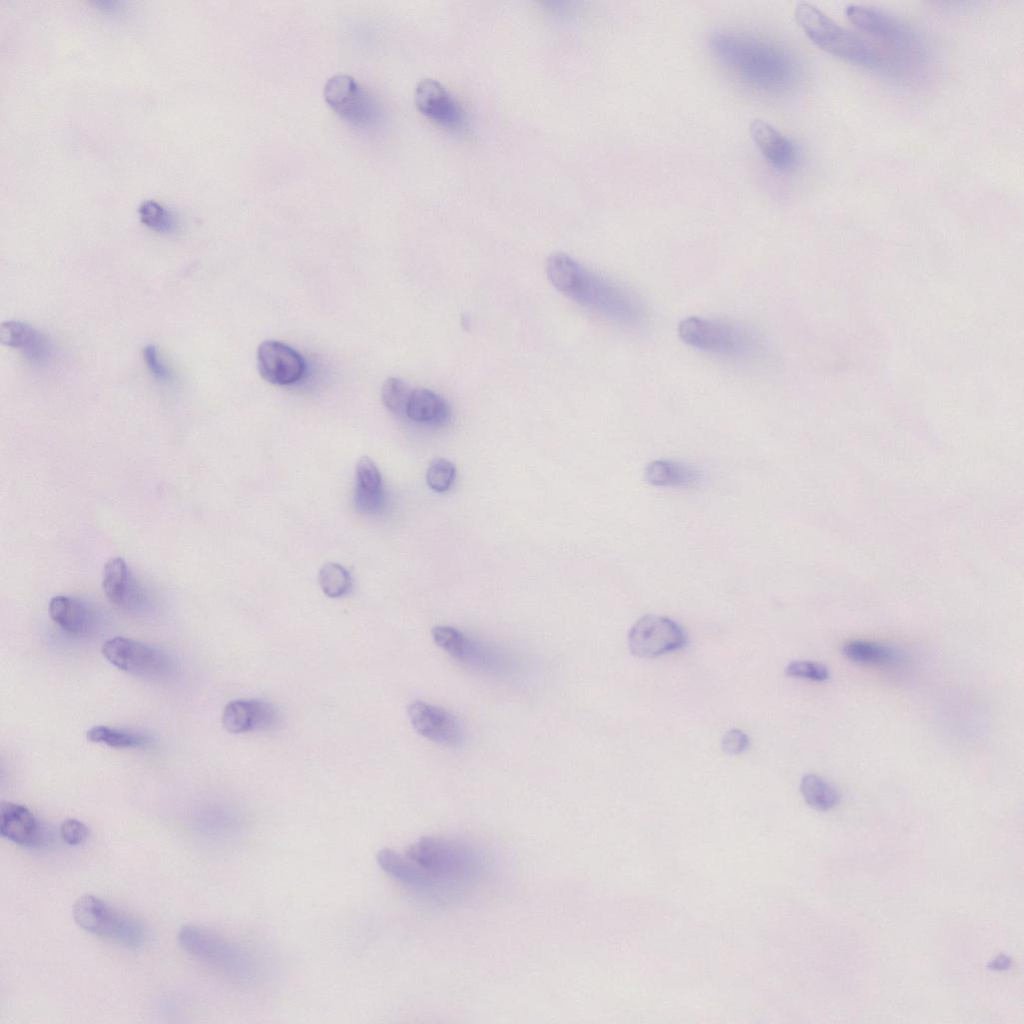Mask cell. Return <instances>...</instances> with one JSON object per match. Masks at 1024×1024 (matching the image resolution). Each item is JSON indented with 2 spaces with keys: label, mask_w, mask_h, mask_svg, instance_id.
<instances>
[{
  "label": "cell",
  "mask_w": 1024,
  "mask_h": 1024,
  "mask_svg": "<svg viewBox=\"0 0 1024 1024\" xmlns=\"http://www.w3.org/2000/svg\"><path fill=\"white\" fill-rule=\"evenodd\" d=\"M381 869L414 892L437 903H452L471 894L486 874L482 852L462 839L426 836L404 854L382 849Z\"/></svg>",
  "instance_id": "cell-1"
},
{
  "label": "cell",
  "mask_w": 1024,
  "mask_h": 1024,
  "mask_svg": "<svg viewBox=\"0 0 1024 1024\" xmlns=\"http://www.w3.org/2000/svg\"><path fill=\"white\" fill-rule=\"evenodd\" d=\"M710 50L718 63L742 85L758 93L781 95L800 79V67L788 49L751 33L717 31Z\"/></svg>",
  "instance_id": "cell-2"
},
{
  "label": "cell",
  "mask_w": 1024,
  "mask_h": 1024,
  "mask_svg": "<svg viewBox=\"0 0 1024 1024\" xmlns=\"http://www.w3.org/2000/svg\"><path fill=\"white\" fill-rule=\"evenodd\" d=\"M545 272L559 292L584 307L624 324L642 319V306L634 296L565 253L551 254Z\"/></svg>",
  "instance_id": "cell-3"
},
{
  "label": "cell",
  "mask_w": 1024,
  "mask_h": 1024,
  "mask_svg": "<svg viewBox=\"0 0 1024 1024\" xmlns=\"http://www.w3.org/2000/svg\"><path fill=\"white\" fill-rule=\"evenodd\" d=\"M794 17L806 36L821 50L866 69L892 71L880 49L839 25L815 5L805 1L797 3Z\"/></svg>",
  "instance_id": "cell-4"
},
{
  "label": "cell",
  "mask_w": 1024,
  "mask_h": 1024,
  "mask_svg": "<svg viewBox=\"0 0 1024 1024\" xmlns=\"http://www.w3.org/2000/svg\"><path fill=\"white\" fill-rule=\"evenodd\" d=\"M678 335L695 349L738 361L755 360L763 351L753 331L732 321L690 316L680 321Z\"/></svg>",
  "instance_id": "cell-5"
},
{
  "label": "cell",
  "mask_w": 1024,
  "mask_h": 1024,
  "mask_svg": "<svg viewBox=\"0 0 1024 1024\" xmlns=\"http://www.w3.org/2000/svg\"><path fill=\"white\" fill-rule=\"evenodd\" d=\"M845 16L857 29L873 40L872 43L877 48L880 45V48L886 49L888 58L893 56L897 71L903 66L922 61L924 48L917 33L896 16L877 7L861 4L848 5L845 8Z\"/></svg>",
  "instance_id": "cell-6"
},
{
  "label": "cell",
  "mask_w": 1024,
  "mask_h": 1024,
  "mask_svg": "<svg viewBox=\"0 0 1024 1024\" xmlns=\"http://www.w3.org/2000/svg\"><path fill=\"white\" fill-rule=\"evenodd\" d=\"M178 943L193 958L241 981H254L258 964L242 946L197 925L188 924L178 932Z\"/></svg>",
  "instance_id": "cell-7"
},
{
  "label": "cell",
  "mask_w": 1024,
  "mask_h": 1024,
  "mask_svg": "<svg viewBox=\"0 0 1024 1024\" xmlns=\"http://www.w3.org/2000/svg\"><path fill=\"white\" fill-rule=\"evenodd\" d=\"M73 919L83 930L129 948L142 946L146 939L143 925L94 895H82L72 908Z\"/></svg>",
  "instance_id": "cell-8"
},
{
  "label": "cell",
  "mask_w": 1024,
  "mask_h": 1024,
  "mask_svg": "<svg viewBox=\"0 0 1024 1024\" xmlns=\"http://www.w3.org/2000/svg\"><path fill=\"white\" fill-rule=\"evenodd\" d=\"M101 651L118 669L142 678L167 677L175 668L173 659L167 653L131 638H110L104 642Z\"/></svg>",
  "instance_id": "cell-9"
},
{
  "label": "cell",
  "mask_w": 1024,
  "mask_h": 1024,
  "mask_svg": "<svg viewBox=\"0 0 1024 1024\" xmlns=\"http://www.w3.org/2000/svg\"><path fill=\"white\" fill-rule=\"evenodd\" d=\"M431 633L437 646L465 665L495 674L505 673L511 668L510 660L503 651L475 640L457 628L439 625Z\"/></svg>",
  "instance_id": "cell-10"
},
{
  "label": "cell",
  "mask_w": 1024,
  "mask_h": 1024,
  "mask_svg": "<svg viewBox=\"0 0 1024 1024\" xmlns=\"http://www.w3.org/2000/svg\"><path fill=\"white\" fill-rule=\"evenodd\" d=\"M323 93L328 105L355 126H371L379 119L380 110L375 99L350 75L331 76L324 85Z\"/></svg>",
  "instance_id": "cell-11"
},
{
  "label": "cell",
  "mask_w": 1024,
  "mask_h": 1024,
  "mask_svg": "<svg viewBox=\"0 0 1024 1024\" xmlns=\"http://www.w3.org/2000/svg\"><path fill=\"white\" fill-rule=\"evenodd\" d=\"M687 634L674 620L659 615H645L638 619L628 634L631 653L639 658H656L682 649Z\"/></svg>",
  "instance_id": "cell-12"
},
{
  "label": "cell",
  "mask_w": 1024,
  "mask_h": 1024,
  "mask_svg": "<svg viewBox=\"0 0 1024 1024\" xmlns=\"http://www.w3.org/2000/svg\"><path fill=\"white\" fill-rule=\"evenodd\" d=\"M414 730L422 737L449 747L463 744L462 722L448 710L423 701L412 702L407 709Z\"/></svg>",
  "instance_id": "cell-13"
},
{
  "label": "cell",
  "mask_w": 1024,
  "mask_h": 1024,
  "mask_svg": "<svg viewBox=\"0 0 1024 1024\" xmlns=\"http://www.w3.org/2000/svg\"><path fill=\"white\" fill-rule=\"evenodd\" d=\"M417 109L429 119L453 130L465 126V113L451 92L437 79L423 78L416 84Z\"/></svg>",
  "instance_id": "cell-14"
},
{
  "label": "cell",
  "mask_w": 1024,
  "mask_h": 1024,
  "mask_svg": "<svg viewBox=\"0 0 1024 1024\" xmlns=\"http://www.w3.org/2000/svg\"><path fill=\"white\" fill-rule=\"evenodd\" d=\"M102 588L111 603L129 613L144 612L149 599L122 557H113L103 569Z\"/></svg>",
  "instance_id": "cell-15"
},
{
  "label": "cell",
  "mask_w": 1024,
  "mask_h": 1024,
  "mask_svg": "<svg viewBox=\"0 0 1024 1024\" xmlns=\"http://www.w3.org/2000/svg\"><path fill=\"white\" fill-rule=\"evenodd\" d=\"M257 365L264 380L281 386L298 382L306 370L305 361L297 351L274 340H267L259 345Z\"/></svg>",
  "instance_id": "cell-16"
},
{
  "label": "cell",
  "mask_w": 1024,
  "mask_h": 1024,
  "mask_svg": "<svg viewBox=\"0 0 1024 1024\" xmlns=\"http://www.w3.org/2000/svg\"><path fill=\"white\" fill-rule=\"evenodd\" d=\"M749 132L762 156L774 169L790 171L797 165L798 146L774 126L756 118L750 122Z\"/></svg>",
  "instance_id": "cell-17"
},
{
  "label": "cell",
  "mask_w": 1024,
  "mask_h": 1024,
  "mask_svg": "<svg viewBox=\"0 0 1024 1024\" xmlns=\"http://www.w3.org/2000/svg\"><path fill=\"white\" fill-rule=\"evenodd\" d=\"M222 724L230 733H245L273 727L278 720L277 711L262 700L238 699L226 704Z\"/></svg>",
  "instance_id": "cell-18"
},
{
  "label": "cell",
  "mask_w": 1024,
  "mask_h": 1024,
  "mask_svg": "<svg viewBox=\"0 0 1024 1024\" xmlns=\"http://www.w3.org/2000/svg\"><path fill=\"white\" fill-rule=\"evenodd\" d=\"M0 340L3 345L20 351L32 364L44 365L52 358L53 346L50 339L26 322H3L0 327Z\"/></svg>",
  "instance_id": "cell-19"
},
{
  "label": "cell",
  "mask_w": 1024,
  "mask_h": 1024,
  "mask_svg": "<svg viewBox=\"0 0 1024 1024\" xmlns=\"http://www.w3.org/2000/svg\"><path fill=\"white\" fill-rule=\"evenodd\" d=\"M0 834L25 847H34L42 841L40 826L33 813L25 806L13 802H2L0 805Z\"/></svg>",
  "instance_id": "cell-20"
},
{
  "label": "cell",
  "mask_w": 1024,
  "mask_h": 1024,
  "mask_svg": "<svg viewBox=\"0 0 1024 1024\" xmlns=\"http://www.w3.org/2000/svg\"><path fill=\"white\" fill-rule=\"evenodd\" d=\"M51 619L69 634H87L94 624V614L83 601L69 596H55L49 602Z\"/></svg>",
  "instance_id": "cell-21"
},
{
  "label": "cell",
  "mask_w": 1024,
  "mask_h": 1024,
  "mask_svg": "<svg viewBox=\"0 0 1024 1024\" xmlns=\"http://www.w3.org/2000/svg\"><path fill=\"white\" fill-rule=\"evenodd\" d=\"M410 420L440 425L446 423L451 416L448 402L439 394L425 388L412 389L406 414Z\"/></svg>",
  "instance_id": "cell-22"
},
{
  "label": "cell",
  "mask_w": 1024,
  "mask_h": 1024,
  "mask_svg": "<svg viewBox=\"0 0 1024 1024\" xmlns=\"http://www.w3.org/2000/svg\"><path fill=\"white\" fill-rule=\"evenodd\" d=\"M644 479L653 486L685 487L696 483L699 479V474L693 467L687 464L659 459L650 462L646 466Z\"/></svg>",
  "instance_id": "cell-23"
},
{
  "label": "cell",
  "mask_w": 1024,
  "mask_h": 1024,
  "mask_svg": "<svg viewBox=\"0 0 1024 1024\" xmlns=\"http://www.w3.org/2000/svg\"><path fill=\"white\" fill-rule=\"evenodd\" d=\"M842 653L849 661L861 665H891L902 659V654L893 647L864 640L845 643Z\"/></svg>",
  "instance_id": "cell-24"
},
{
  "label": "cell",
  "mask_w": 1024,
  "mask_h": 1024,
  "mask_svg": "<svg viewBox=\"0 0 1024 1024\" xmlns=\"http://www.w3.org/2000/svg\"><path fill=\"white\" fill-rule=\"evenodd\" d=\"M800 791L805 802L820 811L834 808L840 800L838 790L831 783L812 773L802 777Z\"/></svg>",
  "instance_id": "cell-25"
},
{
  "label": "cell",
  "mask_w": 1024,
  "mask_h": 1024,
  "mask_svg": "<svg viewBox=\"0 0 1024 1024\" xmlns=\"http://www.w3.org/2000/svg\"><path fill=\"white\" fill-rule=\"evenodd\" d=\"M87 740L105 744L114 748H138L147 746L151 739L145 734L126 731L104 725L90 728L86 733Z\"/></svg>",
  "instance_id": "cell-26"
},
{
  "label": "cell",
  "mask_w": 1024,
  "mask_h": 1024,
  "mask_svg": "<svg viewBox=\"0 0 1024 1024\" xmlns=\"http://www.w3.org/2000/svg\"><path fill=\"white\" fill-rule=\"evenodd\" d=\"M318 582L324 594L330 598L344 596L352 585L348 570L335 562L325 563L320 568Z\"/></svg>",
  "instance_id": "cell-27"
},
{
  "label": "cell",
  "mask_w": 1024,
  "mask_h": 1024,
  "mask_svg": "<svg viewBox=\"0 0 1024 1024\" xmlns=\"http://www.w3.org/2000/svg\"><path fill=\"white\" fill-rule=\"evenodd\" d=\"M140 221L149 229L159 233H172L177 229L173 213L154 200H146L138 209Z\"/></svg>",
  "instance_id": "cell-28"
},
{
  "label": "cell",
  "mask_w": 1024,
  "mask_h": 1024,
  "mask_svg": "<svg viewBox=\"0 0 1024 1024\" xmlns=\"http://www.w3.org/2000/svg\"><path fill=\"white\" fill-rule=\"evenodd\" d=\"M411 391L412 389L402 379L389 377L382 385V403L393 414L404 415Z\"/></svg>",
  "instance_id": "cell-29"
},
{
  "label": "cell",
  "mask_w": 1024,
  "mask_h": 1024,
  "mask_svg": "<svg viewBox=\"0 0 1024 1024\" xmlns=\"http://www.w3.org/2000/svg\"><path fill=\"white\" fill-rule=\"evenodd\" d=\"M455 465L445 458L433 459L426 471V483L430 489L444 493L453 486L456 479Z\"/></svg>",
  "instance_id": "cell-30"
},
{
  "label": "cell",
  "mask_w": 1024,
  "mask_h": 1024,
  "mask_svg": "<svg viewBox=\"0 0 1024 1024\" xmlns=\"http://www.w3.org/2000/svg\"><path fill=\"white\" fill-rule=\"evenodd\" d=\"M356 487L370 492H382V477L374 461L368 456H362L356 465Z\"/></svg>",
  "instance_id": "cell-31"
},
{
  "label": "cell",
  "mask_w": 1024,
  "mask_h": 1024,
  "mask_svg": "<svg viewBox=\"0 0 1024 1024\" xmlns=\"http://www.w3.org/2000/svg\"><path fill=\"white\" fill-rule=\"evenodd\" d=\"M785 674L790 677L808 679L816 682H824L830 677L827 666L818 662L806 660L791 661L785 668Z\"/></svg>",
  "instance_id": "cell-32"
},
{
  "label": "cell",
  "mask_w": 1024,
  "mask_h": 1024,
  "mask_svg": "<svg viewBox=\"0 0 1024 1024\" xmlns=\"http://www.w3.org/2000/svg\"><path fill=\"white\" fill-rule=\"evenodd\" d=\"M59 833L61 839L68 845L77 846L84 843L89 836L88 827L81 821L73 818L61 822Z\"/></svg>",
  "instance_id": "cell-33"
},
{
  "label": "cell",
  "mask_w": 1024,
  "mask_h": 1024,
  "mask_svg": "<svg viewBox=\"0 0 1024 1024\" xmlns=\"http://www.w3.org/2000/svg\"><path fill=\"white\" fill-rule=\"evenodd\" d=\"M143 359L151 375L158 381L170 379L171 372L161 359L156 346L149 344L143 349Z\"/></svg>",
  "instance_id": "cell-34"
},
{
  "label": "cell",
  "mask_w": 1024,
  "mask_h": 1024,
  "mask_svg": "<svg viewBox=\"0 0 1024 1024\" xmlns=\"http://www.w3.org/2000/svg\"><path fill=\"white\" fill-rule=\"evenodd\" d=\"M750 746V739L746 733L739 729L727 731L722 740V750L728 755H739L744 753Z\"/></svg>",
  "instance_id": "cell-35"
},
{
  "label": "cell",
  "mask_w": 1024,
  "mask_h": 1024,
  "mask_svg": "<svg viewBox=\"0 0 1024 1024\" xmlns=\"http://www.w3.org/2000/svg\"><path fill=\"white\" fill-rule=\"evenodd\" d=\"M382 492L370 493L358 487L355 489L354 499L357 509L364 513H371L379 509L382 504Z\"/></svg>",
  "instance_id": "cell-36"
},
{
  "label": "cell",
  "mask_w": 1024,
  "mask_h": 1024,
  "mask_svg": "<svg viewBox=\"0 0 1024 1024\" xmlns=\"http://www.w3.org/2000/svg\"><path fill=\"white\" fill-rule=\"evenodd\" d=\"M1011 959L1005 955H999L989 965L993 970H1006L1011 966Z\"/></svg>",
  "instance_id": "cell-37"
}]
</instances>
